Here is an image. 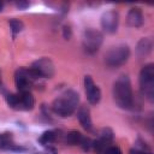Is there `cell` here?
<instances>
[{
  "mask_svg": "<svg viewBox=\"0 0 154 154\" xmlns=\"http://www.w3.org/2000/svg\"><path fill=\"white\" fill-rule=\"evenodd\" d=\"M112 95L116 105L122 109H132L134 91L128 75H120L113 83Z\"/></svg>",
  "mask_w": 154,
  "mask_h": 154,
  "instance_id": "6da1fadb",
  "label": "cell"
},
{
  "mask_svg": "<svg viewBox=\"0 0 154 154\" xmlns=\"http://www.w3.org/2000/svg\"><path fill=\"white\" fill-rule=\"evenodd\" d=\"M79 95L77 91L72 90V89H67L65 91H63L61 94H59L52 102V111L61 117V118H66L72 116L77 108L79 107Z\"/></svg>",
  "mask_w": 154,
  "mask_h": 154,
  "instance_id": "7a4b0ae2",
  "label": "cell"
},
{
  "mask_svg": "<svg viewBox=\"0 0 154 154\" xmlns=\"http://www.w3.org/2000/svg\"><path fill=\"white\" fill-rule=\"evenodd\" d=\"M140 90L149 101H154V64H146L140 71Z\"/></svg>",
  "mask_w": 154,
  "mask_h": 154,
  "instance_id": "3957f363",
  "label": "cell"
},
{
  "mask_svg": "<svg viewBox=\"0 0 154 154\" xmlns=\"http://www.w3.org/2000/svg\"><path fill=\"white\" fill-rule=\"evenodd\" d=\"M8 107L14 111H31L35 107V97L31 91H18L6 94L5 96Z\"/></svg>",
  "mask_w": 154,
  "mask_h": 154,
  "instance_id": "277c9868",
  "label": "cell"
},
{
  "mask_svg": "<svg viewBox=\"0 0 154 154\" xmlns=\"http://www.w3.org/2000/svg\"><path fill=\"white\" fill-rule=\"evenodd\" d=\"M130 58V48L128 45H118L109 48L105 54V64L108 67H119Z\"/></svg>",
  "mask_w": 154,
  "mask_h": 154,
  "instance_id": "5b68a950",
  "label": "cell"
},
{
  "mask_svg": "<svg viewBox=\"0 0 154 154\" xmlns=\"http://www.w3.org/2000/svg\"><path fill=\"white\" fill-rule=\"evenodd\" d=\"M102 42H103V35L99 30L89 28L83 32L82 45L88 54H95L100 49Z\"/></svg>",
  "mask_w": 154,
  "mask_h": 154,
  "instance_id": "8992f818",
  "label": "cell"
},
{
  "mask_svg": "<svg viewBox=\"0 0 154 154\" xmlns=\"http://www.w3.org/2000/svg\"><path fill=\"white\" fill-rule=\"evenodd\" d=\"M36 81L38 79L31 72L30 67H18L14 72V84L18 91H30Z\"/></svg>",
  "mask_w": 154,
  "mask_h": 154,
  "instance_id": "52a82bcc",
  "label": "cell"
},
{
  "mask_svg": "<svg viewBox=\"0 0 154 154\" xmlns=\"http://www.w3.org/2000/svg\"><path fill=\"white\" fill-rule=\"evenodd\" d=\"M30 70L35 75V77L37 79H41V78H52L54 76V73H55L54 64L47 57H42V58L35 60L31 64Z\"/></svg>",
  "mask_w": 154,
  "mask_h": 154,
  "instance_id": "ba28073f",
  "label": "cell"
},
{
  "mask_svg": "<svg viewBox=\"0 0 154 154\" xmlns=\"http://www.w3.org/2000/svg\"><path fill=\"white\" fill-rule=\"evenodd\" d=\"M63 142L69 146H79L82 150L89 152L93 148V140L88 136H84L77 130H71L64 135Z\"/></svg>",
  "mask_w": 154,
  "mask_h": 154,
  "instance_id": "9c48e42d",
  "label": "cell"
},
{
  "mask_svg": "<svg viewBox=\"0 0 154 154\" xmlns=\"http://www.w3.org/2000/svg\"><path fill=\"white\" fill-rule=\"evenodd\" d=\"M114 134L111 128H103L99 131L96 138L93 141V150L95 154H101L107 147H109L113 143Z\"/></svg>",
  "mask_w": 154,
  "mask_h": 154,
  "instance_id": "30bf717a",
  "label": "cell"
},
{
  "mask_svg": "<svg viewBox=\"0 0 154 154\" xmlns=\"http://www.w3.org/2000/svg\"><path fill=\"white\" fill-rule=\"evenodd\" d=\"M83 84H84V91H85L88 102L90 105H97L101 100V90H100L99 85L94 82V79L90 75L84 76Z\"/></svg>",
  "mask_w": 154,
  "mask_h": 154,
  "instance_id": "8fae6325",
  "label": "cell"
},
{
  "mask_svg": "<svg viewBox=\"0 0 154 154\" xmlns=\"http://www.w3.org/2000/svg\"><path fill=\"white\" fill-rule=\"evenodd\" d=\"M101 28L106 34H114L119 25V14L116 10H109L103 12L101 16Z\"/></svg>",
  "mask_w": 154,
  "mask_h": 154,
  "instance_id": "7c38bea8",
  "label": "cell"
},
{
  "mask_svg": "<svg viewBox=\"0 0 154 154\" xmlns=\"http://www.w3.org/2000/svg\"><path fill=\"white\" fill-rule=\"evenodd\" d=\"M0 150L23 153V152H26L28 148L24 147L23 144H17V143H14L12 132L5 131V132H0Z\"/></svg>",
  "mask_w": 154,
  "mask_h": 154,
  "instance_id": "4fadbf2b",
  "label": "cell"
},
{
  "mask_svg": "<svg viewBox=\"0 0 154 154\" xmlns=\"http://www.w3.org/2000/svg\"><path fill=\"white\" fill-rule=\"evenodd\" d=\"M64 134L59 129H49L42 132V135L37 138V142L43 147H52L54 143L63 141Z\"/></svg>",
  "mask_w": 154,
  "mask_h": 154,
  "instance_id": "5bb4252c",
  "label": "cell"
},
{
  "mask_svg": "<svg viewBox=\"0 0 154 154\" xmlns=\"http://www.w3.org/2000/svg\"><path fill=\"white\" fill-rule=\"evenodd\" d=\"M76 113H77V119H78L79 124L82 125V128L84 130H87L88 132H93L94 125H93V120H91V116H90V109L83 105L77 108Z\"/></svg>",
  "mask_w": 154,
  "mask_h": 154,
  "instance_id": "9a60e30c",
  "label": "cell"
},
{
  "mask_svg": "<svg viewBox=\"0 0 154 154\" xmlns=\"http://www.w3.org/2000/svg\"><path fill=\"white\" fill-rule=\"evenodd\" d=\"M143 22H144V17L142 10L137 6L131 7L126 14V24L130 28H141L143 25Z\"/></svg>",
  "mask_w": 154,
  "mask_h": 154,
  "instance_id": "2e32d148",
  "label": "cell"
},
{
  "mask_svg": "<svg viewBox=\"0 0 154 154\" xmlns=\"http://www.w3.org/2000/svg\"><path fill=\"white\" fill-rule=\"evenodd\" d=\"M152 48H153V41L149 37H143L137 42V46H136L137 55L140 58L147 57L152 52Z\"/></svg>",
  "mask_w": 154,
  "mask_h": 154,
  "instance_id": "e0dca14e",
  "label": "cell"
},
{
  "mask_svg": "<svg viewBox=\"0 0 154 154\" xmlns=\"http://www.w3.org/2000/svg\"><path fill=\"white\" fill-rule=\"evenodd\" d=\"M8 25H10V29H11V32H12V37L14 38L17 36V34H19L23 29H24V23L17 18H11L8 20Z\"/></svg>",
  "mask_w": 154,
  "mask_h": 154,
  "instance_id": "ac0fdd59",
  "label": "cell"
},
{
  "mask_svg": "<svg viewBox=\"0 0 154 154\" xmlns=\"http://www.w3.org/2000/svg\"><path fill=\"white\" fill-rule=\"evenodd\" d=\"M101 154H123V153H122V150H120V148H119L118 146L111 144V146L107 147Z\"/></svg>",
  "mask_w": 154,
  "mask_h": 154,
  "instance_id": "d6986e66",
  "label": "cell"
},
{
  "mask_svg": "<svg viewBox=\"0 0 154 154\" xmlns=\"http://www.w3.org/2000/svg\"><path fill=\"white\" fill-rule=\"evenodd\" d=\"M130 154H152V152L149 149H146L143 146L142 147H135L132 149H130Z\"/></svg>",
  "mask_w": 154,
  "mask_h": 154,
  "instance_id": "ffe728a7",
  "label": "cell"
},
{
  "mask_svg": "<svg viewBox=\"0 0 154 154\" xmlns=\"http://www.w3.org/2000/svg\"><path fill=\"white\" fill-rule=\"evenodd\" d=\"M29 2L28 1H18V2H16V6L19 8V10H25L26 7H29Z\"/></svg>",
  "mask_w": 154,
  "mask_h": 154,
  "instance_id": "44dd1931",
  "label": "cell"
},
{
  "mask_svg": "<svg viewBox=\"0 0 154 154\" xmlns=\"http://www.w3.org/2000/svg\"><path fill=\"white\" fill-rule=\"evenodd\" d=\"M70 36H71V29H70V26H64V37L66 38V40H69L70 38Z\"/></svg>",
  "mask_w": 154,
  "mask_h": 154,
  "instance_id": "7402d4cb",
  "label": "cell"
},
{
  "mask_svg": "<svg viewBox=\"0 0 154 154\" xmlns=\"http://www.w3.org/2000/svg\"><path fill=\"white\" fill-rule=\"evenodd\" d=\"M4 88V84H2V78H1V72H0V90Z\"/></svg>",
  "mask_w": 154,
  "mask_h": 154,
  "instance_id": "603a6c76",
  "label": "cell"
},
{
  "mask_svg": "<svg viewBox=\"0 0 154 154\" xmlns=\"http://www.w3.org/2000/svg\"><path fill=\"white\" fill-rule=\"evenodd\" d=\"M2 7H4V4H2V2H0V12L2 11Z\"/></svg>",
  "mask_w": 154,
  "mask_h": 154,
  "instance_id": "cb8c5ba5",
  "label": "cell"
}]
</instances>
